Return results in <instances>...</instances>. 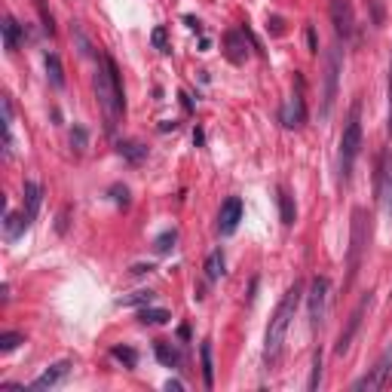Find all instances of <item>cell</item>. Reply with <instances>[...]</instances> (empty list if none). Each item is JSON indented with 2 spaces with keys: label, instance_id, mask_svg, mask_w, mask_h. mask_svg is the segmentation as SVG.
Instances as JSON below:
<instances>
[{
  "label": "cell",
  "instance_id": "obj_1",
  "mask_svg": "<svg viewBox=\"0 0 392 392\" xmlns=\"http://www.w3.org/2000/svg\"><path fill=\"white\" fill-rule=\"evenodd\" d=\"M95 99H99V108L105 114V129L114 132L117 123L123 120L126 99H123L120 71H117V62L110 56H101V68L95 74Z\"/></svg>",
  "mask_w": 392,
  "mask_h": 392
},
{
  "label": "cell",
  "instance_id": "obj_2",
  "mask_svg": "<svg viewBox=\"0 0 392 392\" xmlns=\"http://www.w3.org/2000/svg\"><path fill=\"white\" fill-rule=\"evenodd\" d=\"M298 303H300V282H294L282 294V300H279L276 313H273V319H270L267 340H264V359H267V365H276L279 356H282V343H285L288 328H291L294 313H298Z\"/></svg>",
  "mask_w": 392,
  "mask_h": 392
},
{
  "label": "cell",
  "instance_id": "obj_3",
  "mask_svg": "<svg viewBox=\"0 0 392 392\" xmlns=\"http://www.w3.org/2000/svg\"><path fill=\"white\" fill-rule=\"evenodd\" d=\"M359 151H361V120H359V105H352L350 120L343 126V138H340V178L343 181H350Z\"/></svg>",
  "mask_w": 392,
  "mask_h": 392
},
{
  "label": "cell",
  "instance_id": "obj_4",
  "mask_svg": "<svg viewBox=\"0 0 392 392\" xmlns=\"http://www.w3.org/2000/svg\"><path fill=\"white\" fill-rule=\"evenodd\" d=\"M340 65H343V58H340V49H328V56H325L322 117H328V114H331V108H334V99H337V80H340Z\"/></svg>",
  "mask_w": 392,
  "mask_h": 392
},
{
  "label": "cell",
  "instance_id": "obj_5",
  "mask_svg": "<svg viewBox=\"0 0 392 392\" xmlns=\"http://www.w3.org/2000/svg\"><path fill=\"white\" fill-rule=\"evenodd\" d=\"M325 307H328V279L316 276L313 285H309V325H313V331L322 328Z\"/></svg>",
  "mask_w": 392,
  "mask_h": 392
},
{
  "label": "cell",
  "instance_id": "obj_6",
  "mask_svg": "<svg viewBox=\"0 0 392 392\" xmlns=\"http://www.w3.org/2000/svg\"><path fill=\"white\" fill-rule=\"evenodd\" d=\"M328 12H331V22H334L337 37H343V40L352 37V31H356V12H352L350 0H331Z\"/></svg>",
  "mask_w": 392,
  "mask_h": 392
},
{
  "label": "cell",
  "instance_id": "obj_7",
  "mask_svg": "<svg viewBox=\"0 0 392 392\" xmlns=\"http://www.w3.org/2000/svg\"><path fill=\"white\" fill-rule=\"evenodd\" d=\"M365 212L356 209L352 212V248H350V279L359 273L361 264V251H365Z\"/></svg>",
  "mask_w": 392,
  "mask_h": 392
},
{
  "label": "cell",
  "instance_id": "obj_8",
  "mask_svg": "<svg viewBox=\"0 0 392 392\" xmlns=\"http://www.w3.org/2000/svg\"><path fill=\"white\" fill-rule=\"evenodd\" d=\"M239 221H242V199L239 196H230L224 205H221V212H218V233L221 236L236 233Z\"/></svg>",
  "mask_w": 392,
  "mask_h": 392
},
{
  "label": "cell",
  "instance_id": "obj_9",
  "mask_svg": "<svg viewBox=\"0 0 392 392\" xmlns=\"http://www.w3.org/2000/svg\"><path fill=\"white\" fill-rule=\"evenodd\" d=\"M371 307V294L368 298H361V303L356 309H352V316H350V325H346V331L337 337V346H334V352L337 356H343L346 350H350V343H352V337H356V331H359V325H361V316H365V309Z\"/></svg>",
  "mask_w": 392,
  "mask_h": 392
},
{
  "label": "cell",
  "instance_id": "obj_10",
  "mask_svg": "<svg viewBox=\"0 0 392 392\" xmlns=\"http://www.w3.org/2000/svg\"><path fill=\"white\" fill-rule=\"evenodd\" d=\"M303 117H307V110H303V95L294 92L291 99L282 105V114H279V120H282L285 129H298L303 126Z\"/></svg>",
  "mask_w": 392,
  "mask_h": 392
},
{
  "label": "cell",
  "instance_id": "obj_11",
  "mask_svg": "<svg viewBox=\"0 0 392 392\" xmlns=\"http://www.w3.org/2000/svg\"><path fill=\"white\" fill-rule=\"evenodd\" d=\"M68 371H71V361H56L53 368H46V371H43V374L31 383V389H34V392L53 389V386H58V383L65 380V374H68Z\"/></svg>",
  "mask_w": 392,
  "mask_h": 392
},
{
  "label": "cell",
  "instance_id": "obj_12",
  "mask_svg": "<svg viewBox=\"0 0 392 392\" xmlns=\"http://www.w3.org/2000/svg\"><path fill=\"white\" fill-rule=\"evenodd\" d=\"M224 56L230 58L233 65H242L248 58V46H246V34L242 31H227V37H224Z\"/></svg>",
  "mask_w": 392,
  "mask_h": 392
},
{
  "label": "cell",
  "instance_id": "obj_13",
  "mask_svg": "<svg viewBox=\"0 0 392 392\" xmlns=\"http://www.w3.org/2000/svg\"><path fill=\"white\" fill-rule=\"evenodd\" d=\"M380 199L383 209H386V218L392 224V157L383 160V175H380Z\"/></svg>",
  "mask_w": 392,
  "mask_h": 392
},
{
  "label": "cell",
  "instance_id": "obj_14",
  "mask_svg": "<svg viewBox=\"0 0 392 392\" xmlns=\"http://www.w3.org/2000/svg\"><path fill=\"white\" fill-rule=\"evenodd\" d=\"M0 31H3V46H6V53H16V49H19V40H22V31H19L16 19L6 16L3 25H0Z\"/></svg>",
  "mask_w": 392,
  "mask_h": 392
},
{
  "label": "cell",
  "instance_id": "obj_15",
  "mask_svg": "<svg viewBox=\"0 0 392 392\" xmlns=\"http://www.w3.org/2000/svg\"><path fill=\"white\" fill-rule=\"evenodd\" d=\"M40 196H43V190H40V184H34V181H25V214L28 218H37V209H40Z\"/></svg>",
  "mask_w": 392,
  "mask_h": 392
},
{
  "label": "cell",
  "instance_id": "obj_16",
  "mask_svg": "<svg viewBox=\"0 0 392 392\" xmlns=\"http://www.w3.org/2000/svg\"><path fill=\"white\" fill-rule=\"evenodd\" d=\"M199 356H203V383H205V389H212L214 386V361H212V343L209 340L199 346Z\"/></svg>",
  "mask_w": 392,
  "mask_h": 392
},
{
  "label": "cell",
  "instance_id": "obj_17",
  "mask_svg": "<svg viewBox=\"0 0 392 392\" xmlns=\"http://www.w3.org/2000/svg\"><path fill=\"white\" fill-rule=\"evenodd\" d=\"M46 77H49V83H53L56 90H62V86H65V71H62V58H58L56 53H49V56H46Z\"/></svg>",
  "mask_w": 392,
  "mask_h": 392
},
{
  "label": "cell",
  "instance_id": "obj_18",
  "mask_svg": "<svg viewBox=\"0 0 392 392\" xmlns=\"http://www.w3.org/2000/svg\"><path fill=\"white\" fill-rule=\"evenodd\" d=\"M157 359H160L166 368H178V365H181V352L175 350L172 343H162V340L157 343Z\"/></svg>",
  "mask_w": 392,
  "mask_h": 392
},
{
  "label": "cell",
  "instance_id": "obj_19",
  "mask_svg": "<svg viewBox=\"0 0 392 392\" xmlns=\"http://www.w3.org/2000/svg\"><path fill=\"white\" fill-rule=\"evenodd\" d=\"M28 224H31V218L28 214H6V239H16L22 230H28Z\"/></svg>",
  "mask_w": 392,
  "mask_h": 392
},
{
  "label": "cell",
  "instance_id": "obj_20",
  "mask_svg": "<svg viewBox=\"0 0 392 392\" xmlns=\"http://www.w3.org/2000/svg\"><path fill=\"white\" fill-rule=\"evenodd\" d=\"M3 151H6V157L12 153V105H10V99H3Z\"/></svg>",
  "mask_w": 392,
  "mask_h": 392
},
{
  "label": "cell",
  "instance_id": "obj_21",
  "mask_svg": "<svg viewBox=\"0 0 392 392\" xmlns=\"http://www.w3.org/2000/svg\"><path fill=\"white\" fill-rule=\"evenodd\" d=\"M205 276L212 279H218V276H224V257H221V251H212L209 255V261H205Z\"/></svg>",
  "mask_w": 392,
  "mask_h": 392
},
{
  "label": "cell",
  "instance_id": "obj_22",
  "mask_svg": "<svg viewBox=\"0 0 392 392\" xmlns=\"http://www.w3.org/2000/svg\"><path fill=\"white\" fill-rule=\"evenodd\" d=\"M279 209H282V224L291 227L294 224V214H298V212H294V199L288 196L285 190H279Z\"/></svg>",
  "mask_w": 392,
  "mask_h": 392
},
{
  "label": "cell",
  "instance_id": "obj_23",
  "mask_svg": "<svg viewBox=\"0 0 392 392\" xmlns=\"http://www.w3.org/2000/svg\"><path fill=\"white\" fill-rule=\"evenodd\" d=\"M120 153H123V157L129 160V162H142V160L147 157V151H144L142 144H135V142H120Z\"/></svg>",
  "mask_w": 392,
  "mask_h": 392
},
{
  "label": "cell",
  "instance_id": "obj_24",
  "mask_svg": "<svg viewBox=\"0 0 392 392\" xmlns=\"http://www.w3.org/2000/svg\"><path fill=\"white\" fill-rule=\"evenodd\" d=\"M138 319H142L144 325H162V322L172 319V316H169V309H142Z\"/></svg>",
  "mask_w": 392,
  "mask_h": 392
},
{
  "label": "cell",
  "instance_id": "obj_25",
  "mask_svg": "<svg viewBox=\"0 0 392 392\" xmlns=\"http://www.w3.org/2000/svg\"><path fill=\"white\" fill-rule=\"evenodd\" d=\"M114 359H120L126 368H135L138 365V356L132 346H114Z\"/></svg>",
  "mask_w": 392,
  "mask_h": 392
},
{
  "label": "cell",
  "instance_id": "obj_26",
  "mask_svg": "<svg viewBox=\"0 0 392 392\" xmlns=\"http://www.w3.org/2000/svg\"><path fill=\"white\" fill-rule=\"evenodd\" d=\"M19 343H25V337L16 334V331H6V334H0V352H12Z\"/></svg>",
  "mask_w": 392,
  "mask_h": 392
},
{
  "label": "cell",
  "instance_id": "obj_27",
  "mask_svg": "<svg viewBox=\"0 0 392 392\" xmlns=\"http://www.w3.org/2000/svg\"><path fill=\"white\" fill-rule=\"evenodd\" d=\"M175 239H178V233H175V230H166L157 242H153V248H157L160 255H166V251H172V248H175Z\"/></svg>",
  "mask_w": 392,
  "mask_h": 392
},
{
  "label": "cell",
  "instance_id": "obj_28",
  "mask_svg": "<svg viewBox=\"0 0 392 392\" xmlns=\"http://www.w3.org/2000/svg\"><path fill=\"white\" fill-rule=\"evenodd\" d=\"M34 3H37V12H40V19H43V28H46L49 34H56L53 16H49V10H46V0H34Z\"/></svg>",
  "mask_w": 392,
  "mask_h": 392
},
{
  "label": "cell",
  "instance_id": "obj_29",
  "mask_svg": "<svg viewBox=\"0 0 392 392\" xmlns=\"http://www.w3.org/2000/svg\"><path fill=\"white\" fill-rule=\"evenodd\" d=\"M153 294L151 291H135L129 294V298H120V307H132V303H151Z\"/></svg>",
  "mask_w": 392,
  "mask_h": 392
},
{
  "label": "cell",
  "instance_id": "obj_30",
  "mask_svg": "<svg viewBox=\"0 0 392 392\" xmlns=\"http://www.w3.org/2000/svg\"><path fill=\"white\" fill-rule=\"evenodd\" d=\"M319 377H322V352L313 356V377H309V389H319Z\"/></svg>",
  "mask_w": 392,
  "mask_h": 392
},
{
  "label": "cell",
  "instance_id": "obj_31",
  "mask_svg": "<svg viewBox=\"0 0 392 392\" xmlns=\"http://www.w3.org/2000/svg\"><path fill=\"white\" fill-rule=\"evenodd\" d=\"M153 46L160 53H169V43H166V28H153Z\"/></svg>",
  "mask_w": 392,
  "mask_h": 392
},
{
  "label": "cell",
  "instance_id": "obj_32",
  "mask_svg": "<svg viewBox=\"0 0 392 392\" xmlns=\"http://www.w3.org/2000/svg\"><path fill=\"white\" fill-rule=\"evenodd\" d=\"M71 144H74V147H77V151H83V144H86V132H83V129H80V126H77V129H74V132H71Z\"/></svg>",
  "mask_w": 392,
  "mask_h": 392
},
{
  "label": "cell",
  "instance_id": "obj_33",
  "mask_svg": "<svg viewBox=\"0 0 392 392\" xmlns=\"http://www.w3.org/2000/svg\"><path fill=\"white\" fill-rule=\"evenodd\" d=\"M126 196H129V190H126V187H114V199H117V203L129 205V199H126Z\"/></svg>",
  "mask_w": 392,
  "mask_h": 392
},
{
  "label": "cell",
  "instance_id": "obj_34",
  "mask_svg": "<svg viewBox=\"0 0 392 392\" xmlns=\"http://www.w3.org/2000/svg\"><path fill=\"white\" fill-rule=\"evenodd\" d=\"M389 132H392V62H389Z\"/></svg>",
  "mask_w": 392,
  "mask_h": 392
},
{
  "label": "cell",
  "instance_id": "obj_35",
  "mask_svg": "<svg viewBox=\"0 0 392 392\" xmlns=\"http://www.w3.org/2000/svg\"><path fill=\"white\" fill-rule=\"evenodd\" d=\"M166 389H169V392H181V389H184V383H181V380H169V383H166Z\"/></svg>",
  "mask_w": 392,
  "mask_h": 392
},
{
  "label": "cell",
  "instance_id": "obj_36",
  "mask_svg": "<svg viewBox=\"0 0 392 392\" xmlns=\"http://www.w3.org/2000/svg\"><path fill=\"white\" fill-rule=\"evenodd\" d=\"M307 40H309V53H316V31L313 28H307Z\"/></svg>",
  "mask_w": 392,
  "mask_h": 392
}]
</instances>
